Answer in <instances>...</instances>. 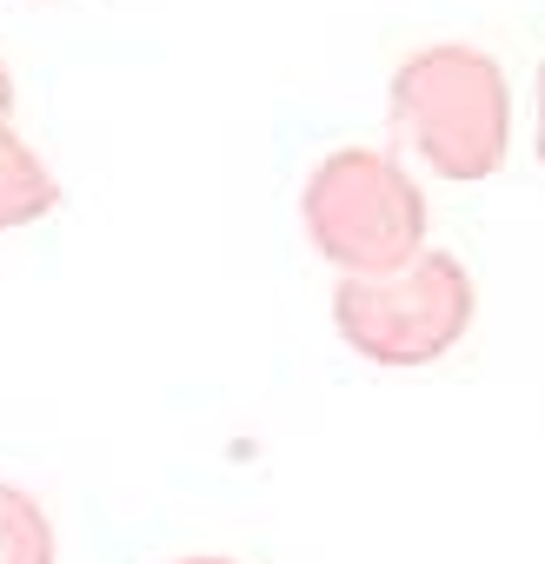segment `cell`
Returning a JSON list of instances; mask_svg holds the SVG:
<instances>
[{
  "label": "cell",
  "instance_id": "cell-6",
  "mask_svg": "<svg viewBox=\"0 0 545 564\" xmlns=\"http://www.w3.org/2000/svg\"><path fill=\"white\" fill-rule=\"evenodd\" d=\"M8 107H14V74H8V61H0V120H8Z\"/></svg>",
  "mask_w": 545,
  "mask_h": 564
},
{
  "label": "cell",
  "instance_id": "cell-3",
  "mask_svg": "<svg viewBox=\"0 0 545 564\" xmlns=\"http://www.w3.org/2000/svg\"><path fill=\"white\" fill-rule=\"evenodd\" d=\"M333 319L353 352L380 366H426L472 326V279L459 259L426 252L380 279H346L333 293Z\"/></svg>",
  "mask_w": 545,
  "mask_h": 564
},
{
  "label": "cell",
  "instance_id": "cell-5",
  "mask_svg": "<svg viewBox=\"0 0 545 564\" xmlns=\"http://www.w3.org/2000/svg\"><path fill=\"white\" fill-rule=\"evenodd\" d=\"M0 564H54V524L47 511L0 478Z\"/></svg>",
  "mask_w": 545,
  "mask_h": 564
},
{
  "label": "cell",
  "instance_id": "cell-7",
  "mask_svg": "<svg viewBox=\"0 0 545 564\" xmlns=\"http://www.w3.org/2000/svg\"><path fill=\"white\" fill-rule=\"evenodd\" d=\"M538 160H545V61H538Z\"/></svg>",
  "mask_w": 545,
  "mask_h": 564
},
{
  "label": "cell",
  "instance_id": "cell-1",
  "mask_svg": "<svg viewBox=\"0 0 545 564\" xmlns=\"http://www.w3.org/2000/svg\"><path fill=\"white\" fill-rule=\"evenodd\" d=\"M393 127L446 180H485L512 140V94L485 47H426L393 74Z\"/></svg>",
  "mask_w": 545,
  "mask_h": 564
},
{
  "label": "cell",
  "instance_id": "cell-2",
  "mask_svg": "<svg viewBox=\"0 0 545 564\" xmlns=\"http://www.w3.org/2000/svg\"><path fill=\"white\" fill-rule=\"evenodd\" d=\"M307 232L353 279H380V272H399L419 252L426 199L386 153L340 147L307 180Z\"/></svg>",
  "mask_w": 545,
  "mask_h": 564
},
{
  "label": "cell",
  "instance_id": "cell-4",
  "mask_svg": "<svg viewBox=\"0 0 545 564\" xmlns=\"http://www.w3.org/2000/svg\"><path fill=\"white\" fill-rule=\"evenodd\" d=\"M41 213H54V173L41 166V153L8 120H0V232L28 226Z\"/></svg>",
  "mask_w": 545,
  "mask_h": 564
},
{
  "label": "cell",
  "instance_id": "cell-8",
  "mask_svg": "<svg viewBox=\"0 0 545 564\" xmlns=\"http://www.w3.org/2000/svg\"><path fill=\"white\" fill-rule=\"evenodd\" d=\"M173 564H233V557H173Z\"/></svg>",
  "mask_w": 545,
  "mask_h": 564
}]
</instances>
